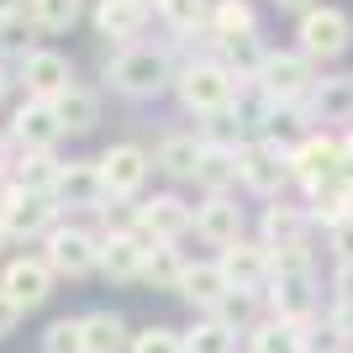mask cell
<instances>
[{
	"label": "cell",
	"instance_id": "16",
	"mask_svg": "<svg viewBox=\"0 0 353 353\" xmlns=\"http://www.w3.org/2000/svg\"><path fill=\"white\" fill-rule=\"evenodd\" d=\"M53 206H101L105 190H101V174H95V163H59V174H53Z\"/></svg>",
	"mask_w": 353,
	"mask_h": 353
},
{
	"label": "cell",
	"instance_id": "11",
	"mask_svg": "<svg viewBox=\"0 0 353 353\" xmlns=\"http://www.w3.org/2000/svg\"><path fill=\"white\" fill-rule=\"evenodd\" d=\"M269 301L280 311V322L306 327L311 311H316V295H311V269H274L269 274Z\"/></svg>",
	"mask_w": 353,
	"mask_h": 353
},
{
	"label": "cell",
	"instance_id": "25",
	"mask_svg": "<svg viewBox=\"0 0 353 353\" xmlns=\"http://www.w3.org/2000/svg\"><path fill=\"white\" fill-rule=\"evenodd\" d=\"M79 322H85V353H121L127 348V322L117 311H90Z\"/></svg>",
	"mask_w": 353,
	"mask_h": 353
},
{
	"label": "cell",
	"instance_id": "12",
	"mask_svg": "<svg viewBox=\"0 0 353 353\" xmlns=\"http://www.w3.org/2000/svg\"><path fill=\"white\" fill-rule=\"evenodd\" d=\"M11 137L27 153H53V143L63 137V127H59V117H53V101H21L16 105V117H11Z\"/></svg>",
	"mask_w": 353,
	"mask_h": 353
},
{
	"label": "cell",
	"instance_id": "45",
	"mask_svg": "<svg viewBox=\"0 0 353 353\" xmlns=\"http://www.w3.org/2000/svg\"><path fill=\"white\" fill-rule=\"evenodd\" d=\"M0 174H6V143H0Z\"/></svg>",
	"mask_w": 353,
	"mask_h": 353
},
{
	"label": "cell",
	"instance_id": "36",
	"mask_svg": "<svg viewBox=\"0 0 353 353\" xmlns=\"http://www.w3.org/2000/svg\"><path fill=\"white\" fill-rule=\"evenodd\" d=\"M79 16V0H32V27L37 32H63L74 27Z\"/></svg>",
	"mask_w": 353,
	"mask_h": 353
},
{
	"label": "cell",
	"instance_id": "34",
	"mask_svg": "<svg viewBox=\"0 0 353 353\" xmlns=\"http://www.w3.org/2000/svg\"><path fill=\"white\" fill-rule=\"evenodd\" d=\"M211 311H216L211 322H221V327H227V332H232L237 322L248 327L253 316H259V295H253V290H227V295H221V301H216V306H211Z\"/></svg>",
	"mask_w": 353,
	"mask_h": 353
},
{
	"label": "cell",
	"instance_id": "24",
	"mask_svg": "<svg viewBox=\"0 0 353 353\" xmlns=\"http://www.w3.org/2000/svg\"><path fill=\"white\" fill-rule=\"evenodd\" d=\"M195 185H206L211 195H227V185H237V148H201Z\"/></svg>",
	"mask_w": 353,
	"mask_h": 353
},
{
	"label": "cell",
	"instance_id": "1",
	"mask_svg": "<svg viewBox=\"0 0 353 353\" xmlns=\"http://www.w3.org/2000/svg\"><path fill=\"white\" fill-rule=\"evenodd\" d=\"M105 79H111L121 95H137V101H148V95H159V90L169 85V59H163L159 48H137V43H127L117 59L105 63Z\"/></svg>",
	"mask_w": 353,
	"mask_h": 353
},
{
	"label": "cell",
	"instance_id": "42",
	"mask_svg": "<svg viewBox=\"0 0 353 353\" xmlns=\"http://www.w3.org/2000/svg\"><path fill=\"white\" fill-rule=\"evenodd\" d=\"M338 301H343V306H353V264L338 269Z\"/></svg>",
	"mask_w": 353,
	"mask_h": 353
},
{
	"label": "cell",
	"instance_id": "3",
	"mask_svg": "<svg viewBox=\"0 0 353 353\" xmlns=\"http://www.w3.org/2000/svg\"><path fill=\"white\" fill-rule=\"evenodd\" d=\"M301 53L306 59H343L353 43V16L338 11V6H311L306 16H301Z\"/></svg>",
	"mask_w": 353,
	"mask_h": 353
},
{
	"label": "cell",
	"instance_id": "32",
	"mask_svg": "<svg viewBox=\"0 0 353 353\" xmlns=\"http://www.w3.org/2000/svg\"><path fill=\"white\" fill-rule=\"evenodd\" d=\"M253 353H306V348H301V327H295V322L253 327Z\"/></svg>",
	"mask_w": 353,
	"mask_h": 353
},
{
	"label": "cell",
	"instance_id": "14",
	"mask_svg": "<svg viewBox=\"0 0 353 353\" xmlns=\"http://www.w3.org/2000/svg\"><path fill=\"white\" fill-rule=\"evenodd\" d=\"M48 290H53V269H48L43 259H16V264H6V274H0V295L16 301L21 311L43 306Z\"/></svg>",
	"mask_w": 353,
	"mask_h": 353
},
{
	"label": "cell",
	"instance_id": "7",
	"mask_svg": "<svg viewBox=\"0 0 353 353\" xmlns=\"http://www.w3.org/2000/svg\"><path fill=\"white\" fill-rule=\"evenodd\" d=\"M148 153L137 143H117V148H105L101 163H95V174H101V190L111 195V201H121V195H137L143 190V179H148Z\"/></svg>",
	"mask_w": 353,
	"mask_h": 353
},
{
	"label": "cell",
	"instance_id": "43",
	"mask_svg": "<svg viewBox=\"0 0 353 353\" xmlns=\"http://www.w3.org/2000/svg\"><path fill=\"white\" fill-rule=\"evenodd\" d=\"M27 11V0H0V21H6V16H21Z\"/></svg>",
	"mask_w": 353,
	"mask_h": 353
},
{
	"label": "cell",
	"instance_id": "30",
	"mask_svg": "<svg viewBox=\"0 0 353 353\" xmlns=\"http://www.w3.org/2000/svg\"><path fill=\"white\" fill-rule=\"evenodd\" d=\"M216 37H248L253 27H259V16H253V6L248 0H221L216 11H211V21H206Z\"/></svg>",
	"mask_w": 353,
	"mask_h": 353
},
{
	"label": "cell",
	"instance_id": "4",
	"mask_svg": "<svg viewBox=\"0 0 353 353\" xmlns=\"http://www.w3.org/2000/svg\"><path fill=\"white\" fill-rule=\"evenodd\" d=\"M179 101L190 105V111H201V117L227 111L237 101V79L221 63H190V69L179 74Z\"/></svg>",
	"mask_w": 353,
	"mask_h": 353
},
{
	"label": "cell",
	"instance_id": "5",
	"mask_svg": "<svg viewBox=\"0 0 353 353\" xmlns=\"http://www.w3.org/2000/svg\"><path fill=\"white\" fill-rule=\"evenodd\" d=\"M195 227V211L179 201V195H153V201H143L137 206V221L132 232L143 248H153V243H174V237H185Z\"/></svg>",
	"mask_w": 353,
	"mask_h": 353
},
{
	"label": "cell",
	"instance_id": "9",
	"mask_svg": "<svg viewBox=\"0 0 353 353\" xmlns=\"http://www.w3.org/2000/svg\"><path fill=\"white\" fill-rule=\"evenodd\" d=\"M290 174L306 190H322L332 179H343V143L332 137H306L301 148H290Z\"/></svg>",
	"mask_w": 353,
	"mask_h": 353
},
{
	"label": "cell",
	"instance_id": "47",
	"mask_svg": "<svg viewBox=\"0 0 353 353\" xmlns=\"http://www.w3.org/2000/svg\"><path fill=\"white\" fill-rule=\"evenodd\" d=\"M0 243H6V232H0Z\"/></svg>",
	"mask_w": 353,
	"mask_h": 353
},
{
	"label": "cell",
	"instance_id": "33",
	"mask_svg": "<svg viewBox=\"0 0 353 353\" xmlns=\"http://www.w3.org/2000/svg\"><path fill=\"white\" fill-rule=\"evenodd\" d=\"M311 211L332 227V221H343V216H353V190L343 185V179H332V185H322V190H311Z\"/></svg>",
	"mask_w": 353,
	"mask_h": 353
},
{
	"label": "cell",
	"instance_id": "19",
	"mask_svg": "<svg viewBox=\"0 0 353 353\" xmlns=\"http://www.w3.org/2000/svg\"><path fill=\"white\" fill-rule=\"evenodd\" d=\"M95 27H101V37L132 43L137 32L148 27V0H101L95 6Z\"/></svg>",
	"mask_w": 353,
	"mask_h": 353
},
{
	"label": "cell",
	"instance_id": "44",
	"mask_svg": "<svg viewBox=\"0 0 353 353\" xmlns=\"http://www.w3.org/2000/svg\"><path fill=\"white\" fill-rule=\"evenodd\" d=\"M274 6H280V11H301V16L311 11V0H274Z\"/></svg>",
	"mask_w": 353,
	"mask_h": 353
},
{
	"label": "cell",
	"instance_id": "40",
	"mask_svg": "<svg viewBox=\"0 0 353 353\" xmlns=\"http://www.w3.org/2000/svg\"><path fill=\"white\" fill-rule=\"evenodd\" d=\"M332 248H338V259H343V264H353V216L332 221Z\"/></svg>",
	"mask_w": 353,
	"mask_h": 353
},
{
	"label": "cell",
	"instance_id": "21",
	"mask_svg": "<svg viewBox=\"0 0 353 353\" xmlns=\"http://www.w3.org/2000/svg\"><path fill=\"white\" fill-rule=\"evenodd\" d=\"M311 117L316 121H348L353 117V74H338V79H316V90L306 95Z\"/></svg>",
	"mask_w": 353,
	"mask_h": 353
},
{
	"label": "cell",
	"instance_id": "18",
	"mask_svg": "<svg viewBox=\"0 0 353 353\" xmlns=\"http://www.w3.org/2000/svg\"><path fill=\"white\" fill-rule=\"evenodd\" d=\"M195 232L206 237V243H216V248L237 243L243 237V206L227 201V195H211L206 206H195Z\"/></svg>",
	"mask_w": 353,
	"mask_h": 353
},
{
	"label": "cell",
	"instance_id": "38",
	"mask_svg": "<svg viewBox=\"0 0 353 353\" xmlns=\"http://www.w3.org/2000/svg\"><path fill=\"white\" fill-rule=\"evenodd\" d=\"M32 32H37V27H32L27 16H6V21H0V48L27 59V53H32Z\"/></svg>",
	"mask_w": 353,
	"mask_h": 353
},
{
	"label": "cell",
	"instance_id": "35",
	"mask_svg": "<svg viewBox=\"0 0 353 353\" xmlns=\"http://www.w3.org/2000/svg\"><path fill=\"white\" fill-rule=\"evenodd\" d=\"M179 348L185 353H232V332L221 322H195L185 338H179Z\"/></svg>",
	"mask_w": 353,
	"mask_h": 353
},
{
	"label": "cell",
	"instance_id": "8",
	"mask_svg": "<svg viewBox=\"0 0 353 353\" xmlns=\"http://www.w3.org/2000/svg\"><path fill=\"white\" fill-rule=\"evenodd\" d=\"M95 259H101V243H95L90 232H79V227H53V232H48L43 264L53 269V274L79 280V274H90V269H95Z\"/></svg>",
	"mask_w": 353,
	"mask_h": 353
},
{
	"label": "cell",
	"instance_id": "26",
	"mask_svg": "<svg viewBox=\"0 0 353 353\" xmlns=\"http://www.w3.org/2000/svg\"><path fill=\"white\" fill-rule=\"evenodd\" d=\"M153 163H159L169 179H195V163H201V137H185V132L163 137Z\"/></svg>",
	"mask_w": 353,
	"mask_h": 353
},
{
	"label": "cell",
	"instance_id": "10",
	"mask_svg": "<svg viewBox=\"0 0 353 353\" xmlns=\"http://www.w3.org/2000/svg\"><path fill=\"white\" fill-rule=\"evenodd\" d=\"M216 269L227 274V285H232V290H259V285H269V274H274L269 248H264V243H243V237L221 248Z\"/></svg>",
	"mask_w": 353,
	"mask_h": 353
},
{
	"label": "cell",
	"instance_id": "31",
	"mask_svg": "<svg viewBox=\"0 0 353 353\" xmlns=\"http://www.w3.org/2000/svg\"><path fill=\"white\" fill-rule=\"evenodd\" d=\"M153 6H159V16L174 32H206V21H211L206 0H153Z\"/></svg>",
	"mask_w": 353,
	"mask_h": 353
},
{
	"label": "cell",
	"instance_id": "39",
	"mask_svg": "<svg viewBox=\"0 0 353 353\" xmlns=\"http://www.w3.org/2000/svg\"><path fill=\"white\" fill-rule=\"evenodd\" d=\"M132 353H185V348H179L174 327H148V332L132 338Z\"/></svg>",
	"mask_w": 353,
	"mask_h": 353
},
{
	"label": "cell",
	"instance_id": "15",
	"mask_svg": "<svg viewBox=\"0 0 353 353\" xmlns=\"http://www.w3.org/2000/svg\"><path fill=\"white\" fill-rule=\"evenodd\" d=\"M53 195H32V190H16L0 211V232L6 237H37V232H53Z\"/></svg>",
	"mask_w": 353,
	"mask_h": 353
},
{
	"label": "cell",
	"instance_id": "29",
	"mask_svg": "<svg viewBox=\"0 0 353 353\" xmlns=\"http://www.w3.org/2000/svg\"><path fill=\"white\" fill-rule=\"evenodd\" d=\"M53 174H59V159H53V153H21V163H16V190L48 195L53 190Z\"/></svg>",
	"mask_w": 353,
	"mask_h": 353
},
{
	"label": "cell",
	"instance_id": "17",
	"mask_svg": "<svg viewBox=\"0 0 353 353\" xmlns=\"http://www.w3.org/2000/svg\"><path fill=\"white\" fill-rule=\"evenodd\" d=\"M143 243H137L132 227H121V232H105L101 237V259H95V269H105L111 280H137L143 274Z\"/></svg>",
	"mask_w": 353,
	"mask_h": 353
},
{
	"label": "cell",
	"instance_id": "37",
	"mask_svg": "<svg viewBox=\"0 0 353 353\" xmlns=\"http://www.w3.org/2000/svg\"><path fill=\"white\" fill-rule=\"evenodd\" d=\"M43 348L48 353H85V322L79 316H59V322L48 327Z\"/></svg>",
	"mask_w": 353,
	"mask_h": 353
},
{
	"label": "cell",
	"instance_id": "46",
	"mask_svg": "<svg viewBox=\"0 0 353 353\" xmlns=\"http://www.w3.org/2000/svg\"><path fill=\"white\" fill-rule=\"evenodd\" d=\"M0 101H6V74H0Z\"/></svg>",
	"mask_w": 353,
	"mask_h": 353
},
{
	"label": "cell",
	"instance_id": "2",
	"mask_svg": "<svg viewBox=\"0 0 353 353\" xmlns=\"http://www.w3.org/2000/svg\"><path fill=\"white\" fill-rule=\"evenodd\" d=\"M253 79H259V95L269 105H295L316 90V69H311L306 53H264V69Z\"/></svg>",
	"mask_w": 353,
	"mask_h": 353
},
{
	"label": "cell",
	"instance_id": "13",
	"mask_svg": "<svg viewBox=\"0 0 353 353\" xmlns=\"http://www.w3.org/2000/svg\"><path fill=\"white\" fill-rule=\"evenodd\" d=\"M21 85H27L32 101H53L59 90L74 85V69L63 53H53V48H32L27 59H21Z\"/></svg>",
	"mask_w": 353,
	"mask_h": 353
},
{
	"label": "cell",
	"instance_id": "20",
	"mask_svg": "<svg viewBox=\"0 0 353 353\" xmlns=\"http://www.w3.org/2000/svg\"><path fill=\"white\" fill-rule=\"evenodd\" d=\"M53 117H59L63 132H90L95 121H101V101H95V90L85 85H69L53 95Z\"/></svg>",
	"mask_w": 353,
	"mask_h": 353
},
{
	"label": "cell",
	"instance_id": "22",
	"mask_svg": "<svg viewBox=\"0 0 353 353\" xmlns=\"http://www.w3.org/2000/svg\"><path fill=\"white\" fill-rule=\"evenodd\" d=\"M227 290H232V285H227V274H221L216 264H185V274H179V295H185L190 306L211 311Z\"/></svg>",
	"mask_w": 353,
	"mask_h": 353
},
{
	"label": "cell",
	"instance_id": "28",
	"mask_svg": "<svg viewBox=\"0 0 353 353\" xmlns=\"http://www.w3.org/2000/svg\"><path fill=\"white\" fill-rule=\"evenodd\" d=\"M306 211L295 206H269L264 211V248H285V243H306Z\"/></svg>",
	"mask_w": 353,
	"mask_h": 353
},
{
	"label": "cell",
	"instance_id": "41",
	"mask_svg": "<svg viewBox=\"0 0 353 353\" xmlns=\"http://www.w3.org/2000/svg\"><path fill=\"white\" fill-rule=\"evenodd\" d=\"M16 322H21V306L0 295V338H11V332H16Z\"/></svg>",
	"mask_w": 353,
	"mask_h": 353
},
{
	"label": "cell",
	"instance_id": "23",
	"mask_svg": "<svg viewBox=\"0 0 353 353\" xmlns=\"http://www.w3.org/2000/svg\"><path fill=\"white\" fill-rule=\"evenodd\" d=\"M216 53H221V69L232 74V79H253V74L264 69V48L259 37H216Z\"/></svg>",
	"mask_w": 353,
	"mask_h": 353
},
{
	"label": "cell",
	"instance_id": "27",
	"mask_svg": "<svg viewBox=\"0 0 353 353\" xmlns=\"http://www.w3.org/2000/svg\"><path fill=\"white\" fill-rule=\"evenodd\" d=\"M179 274H185L179 253L169 248V243H153V248L143 253V274H137V280H148L153 290H179Z\"/></svg>",
	"mask_w": 353,
	"mask_h": 353
},
{
	"label": "cell",
	"instance_id": "6",
	"mask_svg": "<svg viewBox=\"0 0 353 353\" xmlns=\"http://www.w3.org/2000/svg\"><path fill=\"white\" fill-rule=\"evenodd\" d=\"M237 179H243L253 195H274L285 179H290V148H280V143L237 148Z\"/></svg>",
	"mask_w": 353,
	"mask_h": 353
}]
</instances>
